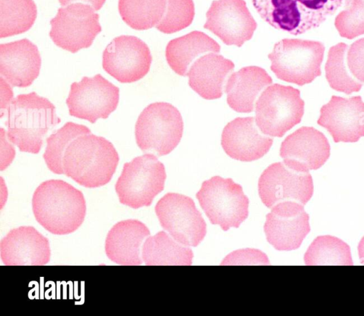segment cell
Here are the masks:
<instances>
[{
	"label": "cell",
	"instance_id": "24",
	"mask_svg": "<svg viewBox=\"0 0 364 316\" xmlns=\"http://www.w3.org/2000/svg\"><path fill=\"white\" fill-rule=\"evenodd\" d=\"M272 83V79L264 69L257 66L242 67L230 75L227 80V102L237 112L250 113L258 96Z\"/></svg>",
	"mask_w": 364,
	"mask_h": 316
},
{
	"label": "cell",
	"instance_id": "17",
	"mask_svg": "<svg viewBox=\"0 0 364 316\" xmlns=\"http://www.w3.org/2000/svg\"><path fill=\"white\" fill-rule=\"evenodd\" d=\"M317 123L331 134L336 143L358 141L364 136V102L361 97L332 96L321 108Z\"/></svg>",
	"mask_w": 364,
	"mask_h": 316
},
{
	"label": "cell",
	"instance_id": "14",
	"mask_svg": "<svg viewBox=\"0 0 364 316\" xmlns=\"http://www.w3.org/2000/svg\"><path fill=\"white\" fill-rule=\"evenodd\" d=\"M152 57L148 45L134 36H119L105 48L102 67L122 83L136 82L149 71Z\"/></svg>",
	"mask_w": 364,
	"mask_h": 316
},
{
	"label": "cell",
	"instance_id": "22",
	"mask_svg": "<svg viewBox=\"0 0 364 316\" xmlns=\"http://www.w3.org/2000/svg\"><path fill=\"white\" fill-rule=\"evenodd\" d=\"M149 235L148 227L137 219L119 222L107 235L105 245L106 255L118 265L139 266L143 261L142 244Z\"/></svg>",
	"mask_w": 364,
	"mask_h": 316
},
{
	"label": "cell",
	"instance_id": "15",
	"mask_svg": "<svg viewBox=\"0 0 364 316\" xmlns=\"http://www.w3.org/2000/svg\"><path fill=\"white\" fill-rule=\"evenodd\" d=\"M203 27L225 44L241 47L252 38L257 23L244 0H214Z\"/></svg>",
	"mask_w": 364,
	"mask_h": 316
},
{
	"label": "cell",
	"instance_id": "23",
	"mask_svg": "<svg viewBox=\"0 0 364 316\" xmlns=\"http://www.w3.org/2000/svg\"><path fill=\"white\" fill-rule=\"evenodd\" d=\"M235 65L230 60L215 53L198 58L187 76L191 88L205 99L220 98Z\"/></svg>",
	"mask_w": 364,
	"mask_h": 316
},
{
	"label": "cell",
	"instance_id": "38",
	"mask_svg": "<svg viewBox=\"0 0 364 316\" xmlns=\"http://www.w3.org/2000/svg\"><path fill=\"white\" fill-rule=\"evenodd\" d=\"M62 6L68 4L80 2L92 6L95 11L100 10L104 5L106 0H58Z\"/></svg>",
	"mask_w": 364,
	"mask_h": 316
},
{
	"label": "cell",
	"instance_id": "1",
	"mask_svg": "<svg viewBox=\"0 0 364 316\" xmlns=\"http://www.w3.org/2000/svg\"><path fill=\"white\" fill-rule=\"evenodd\" d=\"M32 209L36 221L57 235L74 232L82 224L86 203L82 192L62 180H48L33 192Z\"/></svg>",
	"mask_w": 364,
	"mask_h": 316
},
{
	"label": "cell",
	"instance_id": "27",
	"mask_svg": "<svg viewBox=\"0 0 364 316\" xmlns=\"http://www.w3.org/2000/svg\"><path fill=\"white\" fill-rule=\"evenodd\" d=\"M308 266H352L350 246L341 239L330 235L317 236L304 254Z\"/></svg>",
	"mask_w": 364,
	"mask_h": 316
},
{
	"label": "cell",
	"instance_id": "5",
	"mask_svg": "<svg viewBox=\"0 0 364 316\" xmlns=\"http://www.w3.org/2000/svg\"><path fill=\"white\" fill-rule=\"evenodd\" d=\"M183 121L176 107L167 102H154L140 114L135 124V138L144 153L162 156L179 143Z\"/></svg>",
	"mask_w": 364,
	"mask_h": 316
},
{
	"label": "cell",
	"instance_id": "37",
	"mask_svg": "<svg viewBox=\"0 0 364 316\" xmlns=\"http://www.w3.org/2000/svg\"><path fill=\"white\" fill-rule=\"evenodd\" d=\"M1 102L0 108L1 116L4 109H7L10 103L13 100V91L11 85L1 76L0 77Z\"/></svg>",
	"mask_w": 364,
	"mask_h": 316
},
{
	"label": "cell",
	"instance_id": "19",
	"mask_svg": "<svg viewBox=\"0 0 364 316\" xmlns=\"http://www.w3.org/2000/svg\"><path fill=\"white\" fill-rule=\"evenodd\" d=\"M273 138L265 136L254 117H237L223 129L221 146L230 158L244 162L256 160L269 151Z\"/></svg>",
	"mask_w": 364,
	"mask_h": 316
},
{
	"label": "cell",
	"instance_id": "13",
	"mask_svg": "<svg viewBox=\"0 0 364 316\" xmlns=\"http://www.w3.org/2000/svg\"><path fill=\"white\" fill-rule=\"evenodd\" d=\"M258 192L262 202L269 208L284 201L305 205L313 195V179L309 171L277 162L269 165L261 174Z\"/></svg>",
	"mask_w": 364,
	"mask_h": 316
},
{
	"label": "cell",
	"instance_id": "6",
	"mask_svg": "<svg viewBox=\"0 0 364 316\" xmlns=\"http://www.w3.org/2000/svg\"><path fill=\"white\" fill-rule=\"evenodd\" d=\"M324 50L319 41L284 38L268 55L270 68L277 78L303 86L321 75Z\"/></svg>",
	"mask_w": 364,
	"mask_h": 316
},
{
	"label": "cell",
	"instance_id": "7",
	"mask_svg": "<svg viewBox=\"0 0 364 316\" xmlns=\"http://www.w3.org/2000/svg\"><path fill=\"white\" fill-rule=\"evenodd\" d=\"M165 167L152 153L125 163L115 185L119 202L133 209L149 207L164 188Z\"/></svg>",
	"mask_w": 364,
	"mask_h": 316
},
{
	"label": "cell",
	"instance_id": "28",
	"mask_svg": "<svg viewBox=\"0 0 364 316\" xmlns=\"http://www.w3.org/2000/svg\"><path fill=\"white\" fill-rule=\"evenodd\" d=\"M37 16L33 0H0V38L28 31Z\"/></svg>",
	"mask_w": 364,
	"mask_h": 316
},
{
	"label": "cell",
	"instance_id": "4",
	"mask_svg": "<svg viewBox=\"0 0 364 316\" xmlns=\"http://www.w3.org/2000/svg\"><path fill=\"white\" fill-rule=\"evenodd\" d=\"M259 15L276 29L297 36L320 26L343 0H252Z\"/></svg>",
	"mask_w": 364,
	"mask_h": 316
},
{
	"label": "cell",
	"instance_id": "18",
	"mask_svg": "<svg viewBox=\"0 0 364 316\" xmlns=\"http://www.w3.org/2000/svg\"><path fill=\"white\" fill-rule=\"evenodd\" d=\"M330 153V144L322 132L311 126H302L282 141L279 155L287 165L309 171L320 168Z\"/></svg>",
	"mask_w": 364,
	"mask_h": 316
},
{
	"label": "cell",
	"instance_id": "25",
	"mask_svg": "<svg viewBox=\"0 0 364 316\" xmlns=\"http://www.w3.org/2000/svg\"><path fill=\"white\" fill-rule=\"evenodd\" d=\"M220 45L203 32L193 31L170 40L166 48L168 65L178 75L187 76L193 63L208 53H218Z\"/></svg>",
	"mask_w": 364,
	"mask_h": 316
},
{
	"label": "cell",
	"instance_id": "30",
	"mask_svg": "<svg viewBox=\"0 0 364 316\" xmlns=\"http://www.w3.org/2000/svg\"><path fill=\"white\" fill-rule=\"evenodd\" d=\"M348 45L339 43L330 48L325 65L326 77L336 91L350 94L360 90L363 84L350 73L347 64Z\"/></svg>",
	"mask_w": 364,
	"mask_h": 316
},
{
	"label": "cell",
	"instance_id": "26",
	"mask_svg": "<svg viewBox=\"0 0 364 316\" xmlns=\"http://www.w3.org/2000/svg\"><path fill=\"white\" fill-rule=\"evenodd\" d=\"M141 257L146 266H190L193 254L190 248L161 231L146 239Z\"/></svg>",
	"mask_w": 364,
	"mask_h": 316
},
{
	"label": "cell",
	"instance_id": "36",
	"mask_svg": "<svg viewBox=\"0 0 364 316\" xmlns=\"http://www.w3.org/2000/svg\"><path fill=\"white\" fill-rule=\"evenodd\" d=\"M1 141V170L6 168L12 162L15 156V149L9 143L6 132L1 127L0 129Z\"/></svg>",
	"mask_w": 364,
	"mask_h": 316
},
{
	"label": "cell",
	"instance_id": "11",
	"mask_svg": "<svg viewBox=\"0 0 364 316\" xmlns=\"http://www.w3.org/2000/svg\"><path fill=\"white\" fill-rule=\"evenodd\" d=\"M161 226L183 245L197 246L206 234V224L193 200L186 195L169 192L155 206Z\"/></svg>",
	"mask_w": 364,
	"mask_h": 316
},
{
	"label": "cell",
	"instance_id": "3",
	"mask_svg": "<svg viewBox=\"0 0 364 316\" xmlns=\"http://www.w3.org/2000/svg\"><path fill=\"white\" fill-rule=\"evenodd\" d=\"M7 138L20 151L38 153L48 132L60 122L55 107L35 92L18 94L7 108Z\"/></svg>",
	"mask_w": 364,
	"mask_h": 316
},
{
	"label": "cell",
	"instance_id": "29",
	"mask_svg": "<svg viewBox=\"0 0 364 316\" xmlns=\"http://www.w3.org/2000/svg\"><path fill=\"white\" fill-rule=\"evenodd\" d=\"M166 0H119L122 20L132 28L143 31L156 26L161 20Z\"/></svg>",
	"mask_w": 364,
	"mask_h": 316
},
{
	"label": "cell",
	"instance_id": "35",
	"mask_svg": "<svg viewBox=\"0 0 364 316\" xmlns=\"http://www.w3.org/2000/svg\"><path fill=\"white\" fill-rule=\"evenodd\" d=\"M247 253L248 249L235 251L228 255L223 260L222 264H240L241 261L245 262L244 264H246V261H250L251 264H269V260L264 253L256 249H250L248 256H247Z\"/></svg>",
	"mask_w": 364,
	"mask_h": 316
},
{
	"label": "cell",
	"instance_id": "21",
	"mask_svg": "<svg viewBox=\"0 0 364 316\" xmlns=\"http://www.w3.org/2000/svg\"><path fill=\"white\" fill-rule=\"evenodd\" d=\"M38 47L27 38L0 45V74L11 86H30L39 75Z\"/></svg>",
	"mask_w": 364,
	"mask_h": 316
},
{
	"label": "cell",
	"instance_id": "34",
	"mask_svg": "<svg viewBox=\"0 0 364 316\" xmlns=\"http://www.w3.org/2000/svg\"><path fill=\"white\" fill-rule=\"evenodd\" d=\"M347 64L353 77L364 82V38L357 40L349 47Z\"/></svg>",
	"mask_w": 364,
	"mask_h": 316
},
{
	"label": "cell",
	"instance_id": "31",
	"mask_svg": "<svg viewBox=\"0 0 364 316\" xmlns=\"http://www.w3.org/2000/svg\"><path fill=\"white\" fill-rule=\"evenodd\" d=\"M90 133L86 126L68 121L50 134L43 156L48 169L55 174H64L63 159L67 147L77 137Z\"/></svg>",
	"mask_w": 364,
	"mask_h": 316
},
{
	"label": "cell",
	"instance_id": "32",
	"mask_svg": "<svg viewBox=\"0 0 364 316\" xmlns=\"http://www.w3.org/2000/svg\"><path fill=\"white\" fill-rule=\"evenodd\" d=\"M194 16L193 0H166L165 13L156 28L164 33H176L190 26Z\"/></svg>",
	"mask_w": 364,
	"mask_h": 316
},
{
	"label": "cell",
	"instance_id": "39",
	"mask_svg": "<svg viewBox=\"0 0 364 316\" xmlns=\"http://www.w3.org/2000/svg\"><path fill=\"white\" fill-rule=\"evenodd\" d=\"M358 250L360 263L364 265V236L358 244Z\"/></svg>",
	"mask_w": 364,
	"mask_h": 316
},
{
	"label": "cell",
	"instance_id": "8",
	"mask_svg": "<svg viewBox=\"0 0 364 316\" xmlns=\"http://www.w3.org/2000/svg\"><path fill=\"white\" fill-rule=\"evenodd\" d=\"M304 113L300 91L291 86H268L255 104L257 126L264 134L273 137H282L301 122Z\"/></svg>",
	"mask_w": 364,
	"mask_h": 316
},
{
	"label": "cell",
	"instance_id": "12",
	"mask_svg": "<svg viewBox=\"0 0 364 316\" xmlns=\"http://www.w3.org/2000/svg\"><path fill=\"white\" fill-rule=\"evenodd\" d=\"M119 99V89L97 74L73 82L66 104L70 116L94 124L107 119L117 109Z\"/></svg>",
	"mask_w": 364,
	"mask_h": 316
},
{
	"label": "cell",
	"instance_id": "9",
	"mask_svg": "<svg viewBox=\"0 0 364 316\" xmlns=\"http://www.w3.org/2000/svg\"><path fill=\"white\" fill-rule=\"evenodd\" d=\"M196 197L210 222L224 231L239 227L248 216V197L231 178L214 176L205 180Z\"/></svg>",
	"mask_w": 364,
	"mask_h": 316
},
{
	"label": "cell",
	"instance_id": "16",
	"mask_svg": "<svg viewBox=\"0 0 364 316\" xmlns=\"http://www.w3.org/2000/svg\"><path fill=\"white\" fill-rule=\"evenodd\" d=\"M309 221L303 205L294 201L279 202L266 216L267 240L278 251L297 249L310 231Z\"/></svg>",
	"mask_w": 364,
	"mask_h": 316
},
{
	"label": "cell",
	"instance_id": "10",
	"mask_svg": "<svg viewBox=\"0 0 364 316\" xmlns=\"http://www.w3.org/2000/svg\"><path fill=\"white\" fill-rule=\"evenodd\" d=\"M87 4L76 2L58 9L50 20L49 36L58 47L77 53L89 48L102 31L99 14Z\"/></svg>",
	"mask_w": 364,
	"mask_h": 316
},
{
	"label": "cell",
	"instance_id": "33",
	"mask_svg": "<svg viewBox=\"0 0 364 316\" xmlns=\"http://www.w3.org/2000/svg\"><path fill=\"white\" fill-rule=\"evenodd\" d=\"M334 25L343 38L353 39L364 34V0H346Z\"/></svg>",
	"mask_w": 364,
	"mask_h": 316
},
{
	"label": "cell",
	"instance_id": "20",
	"mask_svg": "<svg viewBox=\"0 0 364 316\" xmlns=\"http://www.w3.org/2000/svg\"><path fill=\"white\" fill-rule=\"evenodd\" d=\"M0 249L6 266H43L50 258L48 239L33 227L11 229L1 240Z\"/></svg>",
	"mask_w": 364,
	"mask_h": 316
},
{
	"label": "cell",
	"instance_id": "2",
	"mask_svg": "<svg viewBox=\"0 0 364 316\" xmlns=\"http://www.w3.org/2000/svg\"><path fill=\"white\" fill-rule=\"evenodd\" d=\"M119 157L113 144L102 136L81 135L67 147L63 159L64 174L88 188L107 184L116 171Z\"/></svg>",
	"mask_w": 364,
	"mask_h": 316
}]
</instances>
